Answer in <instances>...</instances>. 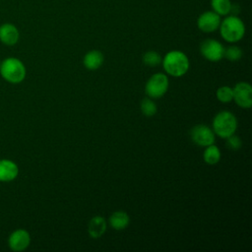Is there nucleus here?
Segmentation results:
<instances>
[{"instance_id": "1", "label": "nucleus", "mask_w": 252, "mask_h": 252, "mask_svg": "<svg viewBox=\"0 0 252 252\" xmlns=\"http://www.w3.org/2000/svg\"><path fill=\"white\" fill-rule=\"evenodd\" d=\"M0 75L10 84L22 83L27 75L25 64L16 57H8L0 63Z\"/></svg>"}, {"instance_id": "2", "label": "nucleus", "mask_w": 252, "mask_h": 252, "mask_svg": "<svg viewBox=\"0 0 252 252\" xmlns=\"http://www.w3.org/2000/svg\"><path fill=\"white\" fill-rule=\"evenodd\" d=\"M219 29L221 37L225 41L231 43L239 41L245 33L244 23L235 15L227 16L222 21H220Z\"/></svg>"}, {"instance_id": "3", "label": "nucleus", "mask_w": 252, "mask_h": 252, "mask_svg": "<svg viewBox=\"0 0 252 252\" xmlns=\"http://www.w3.org/2000/svg\"><path fill=\"white\" fill-rule=\"evenodd\" d=\"M163 69L167 74L173 77H181L189 69V59L179 50H172L166 53L162 60Z\"/></svg>"}, {"instance_id": "4", "label": "nucleus", "mask_w": 252, "mask_h": 252, "mask_svg": "<svg viewBox=\"0 0 252 252\" xmlns=\"http://www.w3.org/2000/svg\"><path fill=\"white\" fill-rule=\"evenodd\" d=\"M237 129V120L229 111L219 112L213 120V131L219 137L226 139L233 135Z\"/></svg>"}, {"instance_id": "5", "label": "nucleus", "mask_w": 252, "mask_h": 252, "mask_svg": "<svg viewBox=\"0 0 252 252\" xmlns=\"http://www.w3.org/2000/svg\"><path fill=\"white\" fill-rule=\"evenodd\" d=\"M168 85L167 77L162 73H157L148 80L145 92L152 98H159L166 93Z\"/></svg>"}, {"instance_id": "6", "label": "nucleus", "mask_w": 252, "mask_h": 252, "mask_svg": "<svg viewBox=\"0 0 252 252\" xmlns=\"http://www.w3.org/2000/svg\"><path fill=\"white\" fill-rule=\"evenodd\" d=\"M200 52L209 61L217 62L223 58L224 47L220 41L213 38H208L202 41L200 45Z\"/></svg>"}, {"instance_id": "7", "label": "nucleus", "mask_w": 252, "mask_h": 252, "mask_svg": "<svg viewBox=\"0 0 252 252\" xmlns=\"http://www.w3.org/2000/svg\"><path fill=\"white\" fill-rule=\"evenodd\" d=\"M233 100L242 108H250L252 106V88L248 83L241 82L232 89Z\"/></svg>"}, {"instance_id": "8", "label": "nucleus", "mask_w": 252, "mask_h": 252, "mask_svg": "<svg viewBox=\"0 0 252 252\" xmlns=\"http://www.w3.org/2000/svg\"><path fill=\"white\" fill-rule=\"evenodd\" d=\"M190 136L194 144L201 147H207L215 142L214 131L210 127L203 124L194 126L190 131Z\"/></svg>"}, {"instance_id": "9", "label": "nucleus", "mask_w": 252, "mask_h": 252, "mask_svg": "<svg viewBox=\"0 0 252 252\" xmlns=\"http://www.w3.org/2000/svg\"><path fill=\"white\" fill-rule=\"evenodd\" d=\"M31 243V235L24 228L15 229L8 237V246L12 251L21 252L26 250Z\"/></svg>"}, {"instance_id": "10", "label": "nucleus", "mask_w": 252, "mask_h": 252, "mask_svg": "<svg viewBox=\"0 0 252 252\" xmlns=\"http://www.w3.org/2000/svg\"><path fill=\"white\" fill-rule=\"evenodd\" d=\"M220 25V16L214 11H206L202 13L198 20L197 26L204 32H212L219 29Z\"/></svg>"}, {"instance_id": "11", "label": "nucleus", "mask_w": 252, "mask_h": 252, "mask_svg": "<svg viewBox=\"0 0 252 252\" xmlns=\"http://www.w3.org/2000/svg\"><path fill=\"white\" fill-rule=\"evenodd\" d=\"M19 175L18 164L9 158L0 159V181L11 182Z\"/></svg>"}, {"instance_id": "12", "label": "nucleus", "mask_w": 252, "mask_h": 252, "mask_svg": "<svg viewBox=\"0 0 252 252\" xmlns=\"http://www.w3.org/2000/svg\"><path fill=\"white\" fill-rule=\"evenodd\" d=\"M20 39V32L17 27L10 23L0 26V41L8 46L15 45Z\"/></svg>"}, {"instance_id": "13", "label": "nucleus", "mask_w": 252, "mask_h": 252, "mask_svg": "<svg viewBox=\"0 0 252 252\" xmlns=\"http://www.w3.org/2000/svg\"><path fill=\"white\" fill-rule=\"evenodd\" d=\"M106 230V221L102 217H94L88 225V231L92 238H99Z\"/></svg>"}, {"instance_id": "14", "label": "nucleus", "mask_w": 252, "mask_h": 252, "mask_svg": "<svg viewBox=\"0 0 252 252\" xmlns=\"http://www.w3.org/2000/svg\"><path fill=\"white\" fill-rule=\"evenodd\" d=\"M83 63L87 69L96 70L103 63V55L98 50H91L84 56Z\"/></svg>"}, {"instance_id": "15", "label": "nucleus", "mask_w": 252, "mask_h": 252, "mask_svg": "<svg viewBox=\"0 0 252 252\" xmlns=\"http://www.w3.org/2000/svg\"><path fill=\"white\" fill-rule=\"evenodd\" d=\"M130 219L129 216L123 211L114 212L109 217V224L115 230H122L126 228L129 224Z\"/></svg>"}, {"instance_id": "16", "label": "nucleus", "mask_w": 252, "mask_h": 252, "mask_svg": "<svg viewBox=\"0 0 252 252\" xmlns=\"http://www.w3.org/2000/svg\"><path fill=\"white\" fill-rule=\"evenodd\" d=\"M203 158L208 164H216L220 159V152L217 146L212 144L207 146L203 154Z\"/></svg>"}, {"instance_id": "17", "label": "nucleus", "mask_w": 252, "mask_h": 252, "mask_svg": "<svg viewBox=\"0 0 252 252\" xmlns=\"http://www.w3.org/2000/svg\"><path fill=\"white\" fill-rule=\"evenodd\" d=\"M230 0H211V7L220 16H227L231 9Z\"/></svg>"}, {"instance_id": "18", "label": "nucleus", "mask_w": 252, "mask_h": 252, "mask_svg": "<svg viewBox=\"0 0 252 252\" xmlns=\"http://www.w3.org/2000/svg\"><path fill=\"white\" fill-rule=\"evenodd\" d=\"M217 98L220 101V102H223V103H227L229 101L232 100L233 98V93H232V89L227 87V86H222V87H220L218 90H217Z\"/></svg>"}, {"instance_id": "19", "label": "nucleus", "mask_w": 252, "mask_h": 252, "mask_svg": "<svg viewBox=\"0 0 252 252\" xmlns=\"http://www.w3.org/2000/svg\"><path fill=\"white\" fill-rule=\"evenodd\" d=\"M143 61L147 66L155 67L161 63L160 55L156 51H148L143 56Z\"/></svg>"}, {"instance_id": "20", "label": "nucleus", "mask_w": 252, "mask_h": 252, "mask_svg": "<svg viewBox=\"0 0 252 252\" xmlns=\"http://www.w3.org/2000/svg\"><path fill=\"white\" fill-rule=\"evenodd\" d=\"M140 107H141V111H142L146 116H149V117L154 116V115L157 113V110H158L156 103H155L153 100H151L150 98H145V99H143V100L141 101Z\"/></svg>"}, {"instance_id": "21", "label": "nucleus", "mask_w": 252, "mask_h": 252, "mask_svg": "<svg viewBox=\"0 0 252 252\" xmlns=\"http://www.w3.org/2000/svg\"><path fill=\"white\" fill-rule=\"evenodd\" d=\"M241 56H242V50L236 45L228 46L226 49L224 48L223 57H225L229 61H237L241 58Z\"/></svg>"}, {"instance_id": "22", "label": "nucleus", "mask_w": 252, "mask_h": 252, "mask_svg": "<svg viewBox=\"0 0 252 252\" xmlns=\"http://www.w3.org/2000/svg\"><path fill=\"white\" fill-rule=\"evenodd\" d=\"M241 145H242L241 140H240L237 136H235L234 134L226 138L225 146H226L229 150H231V151H237V150H239V149L241 148Z\"/></svg>"}, {"instance_id": "23", "label": "nucleus", "mask_w": 252, "mask_h": 252, "mask_svg": "<svg viewBox=\"0 0 252 252\" xmlns=\"http://www.w3.org/2000/svg\"><path fill=\"white\" fill-rule=\"evenodd\" d=\"M0 63H1V61H0Z\"/></svg>"}]
</instances>
